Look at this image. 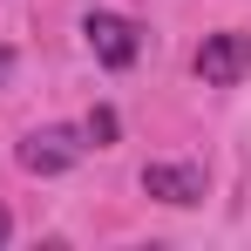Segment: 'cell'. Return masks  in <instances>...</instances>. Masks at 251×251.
Returning <instances> with one entry per match:
<instances>
[{
	"instance_id": "cell-4",
	"label": "cell",
	"mask_w": 251,
	"mask_h": 251,
	"mask_svg": "<svg viewBox=\"0 0 251 251\" xmlns=\"http://www.w3.org/2000/svg\"><path fill=\"white\" fill-rule=\"evenodd\" d=\"M143 190H150L156 204L190 210V204H204V163H150L143 170Z\"/></svg>"
},
{
	"instance_id": "cell-5",
	"label": "cell",
	"mask_w": 251,
	"mask_h": 251,
	"mask_svg": "<svg viewBox=\"0 0 251 251\" xmlns=\"http://www.w3.org/2000/svg\"><path fill=\"white\" fill-rule=\"evenodd\" d=\"M82 136L95 143V150H102V143H116V116H109V109H95V116L82 123Z\"/></svg>"
},
{
	"instance_id": "cell-2",
	"label": "cell",
	"mask_w": 251,
	"mask_h": 251,
	"mask_svg": "<svg viewBox=\"0 0 251 251\" xmlns=\"http://www.w3.org/2000/svg\"><path fill=\"white\" fill-rule=\"evenodd\" d=\"M245 68H251V34H238V27H224V34H204V48H197V75H204L210 88L245 82Z\"/></svg>"
},
{
	"instance_id": "cell-7",
	"label": "cell",
	"mask_w": 251,
	"mask_h": 251,
	"mask_svg": "<svg viewBox=\"0 0 251 251\" xmlns=\"http://www.w3.org/2000/svg\"><path fill=\"white\" fill-rule=\"evenodd\" d=\"M7 231H14V224H7V210H0V245H7Z\"/></svg>"
},
{
	"instance_id": "cell-3",
	"label": "cell",
	"mask_w": 251,
	"mask_h": 251,
	"mask_svg": "<svg viewBox=\"0 0 251 251\" xmlns=\"http://www.w3.org/2000/svg\"><path fill=\"white\" fill-rule=\"evenodd\" d=\"M82 34H88V48H95V61H102V68H129V61L143 54V27L123 21V14H88Z\"/></svg>"
},
{
	"instance_id": "cell-6",
	"label": "cell",
	"mask_w": 251,
	"mask_h": 251,
	"mask_svg": "<svg viewBox=\"0 0 251 251\" xmlns=\"http://www.w3.org/2000/svg\"><path fill=\"white\" fill-rule=\"evenodd\" d=\"M7 75H14V48H0V82H7Z\"/></svg>"
},
{
	"instance_id": "cell-1",
	"label": "cell",
	"mask_w": 251,
	"mask_h": 251,
	"mask_svg": "<svg viewBox=\"0 0 251 251\" xmlns=\"http://www.w3.org/2000/svg\"><path fill=\"white\" fill-rule=\"evenodd\" d=\"M82 150H88V136L82 129H34L27 143H21V170H34V176H61L68 163H82Z\"/></svg>"
}]
</instances>
